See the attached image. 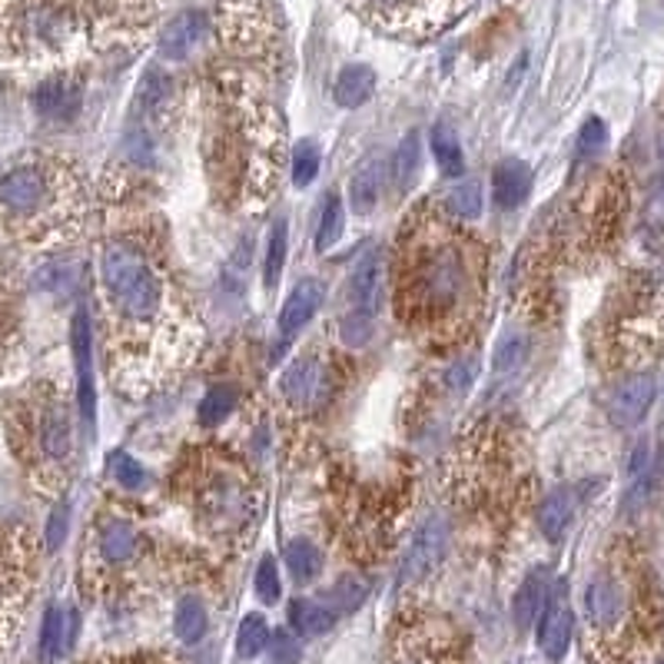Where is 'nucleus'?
Masks as SVG:
<instances>
[{
	"label": "nucleus",
	"instance_id": "obj_1",
	"mask_svg": "<svg viewBox=\"0 0 664 664\" xmlns=\"http://www.w3.org/2000/svg\"><path fill=\"white\" fill-rule=\"evenodd\" d=\"M100 319L121 392H153L193 356L196 325L186 302L163 266L130 240H114L100 253Z\"/></svg>",
	"mask_w": 664,
	"mask_h": 664
},
{
	"label": "nucleus",
	"instance_id": "obj_2",
	"mask_svg": "<svg viewBox=\"0 0 664 664\" xmlns=\"http://www.w3.org/2000/svg\"><path fill=\"white\" fill-rule=\"evenodd\" d=\"M485 253L449 219L412 230L399 256L396 306L405 325L453 340L482 309Z\"/></svg>",
	"mask_w": 664,
	"mask_h": 664
},
{
	"label": "nucleus",
	"instance_id": "obj_3",
	"mask_svg": "<svg viewBox=\"0 0 664 664\" xmlns=\"http://www.w3.org/2000/svg\"><path fill=\"white\" fill-rule=\"evenodd\" d=\"M87 209L83 176L57 157H31L0 173V237L21 247L67 243Z\"/></svg>",
	"mask_w": 664,
	"mask_h": 664
},
{
	"label": "nucleus",
	"instance_id": "obj_4",
	"mask_svg": "<svg viewBox=\"0 0 664 664\" xmlns=\"http://www.w3.org/2000/svg\"><path fill=\"white\" fill-rule=\"evenodd\" d=\"M654 634V605L628 559L608 562L585 588V644L598 664H631Z\"/></svg>",
	"mask_w": 664,
	"mask_h": 664
},
{
	"label": "nucleus",
	"instance_id": "obj_5",
	"mask_svg": "<svg viewBox=\"0 0 664 664\" xmlns=\"http://www.w3.org/2000/svg\"><path fill=\"white\" fill-rule=\"evenodd\" d=\"M8 432L18 459L41 485L64 482V466L73 453V419L54 382H31L27 392L11 402Z\"/></svg>",
	"mask_w": 664,
	"mask_h": 664
},
{
	"label": "nucleus",
	"instance_id": "obj_6",
	"mask_svg": "<svg viewBox=\"0 0 664 664\" xmlns=\"http://www.w3.org/2000/svg\"><path fill=\"white\" fill-rule=\"evenodd\" d=\"M190 505L196 522L209 535L237 541L243 531L253 528L260 515V492L240 462L209 459L206 466L193 469Z\"/></svg>",
	"mask_w": 664,
	"mask_h": 664
},
{
	"label": "nucleus",
	"instance_id": "obj_7",
	"mask_svg": "<svg viewBox=\"0 0 664 664\" xmlns=\"http://www.w3.org/2000/svg\"><path fill=\"white\" fill-rule=\"evenodd\" d=\"M147 556V538L127 515H100L83 556V588L87 595H100L130 575Z\"/></svg>",
	"mask_w": 664,
	"mask_h": 664
},
{
	"label": "nucleus",
	"instance_id": "obj_8",
	"mask_svg": "<svg viewBox=\"0 0 664 664\" xmlns=\"http://www.w3.org/2000/svg\"><path fill=\"white\" fill-rule=\"evenodd\" d=\"M34 588V551L24 531L0 528V654L21 634Z\"/></svg>",
	"mask_w": 664,
	"mask_h": 664
},
{
	"label": "nucleus",
	"instance_id": "obj_9",
	"mask_svg": "<svg viewBox=\"0 0 664 664\" xmlns=\"http://www.w3.org/2000/svg\"><path fill=\"white\" fill-rule=\"evenodd\" d=\"M386 664H466V654L449 625L412 615L399 625L386 651Z\"/></svg>",
	"mask_w": 664,
	"mask_h": 664
},
{
	"label": "nucleus",
	"instance_id": "obj_10",
	"mask_svg": "<svg viewBox=\"0 0 664 664\" xmlns=\"http://www.w3.org/2000/svg\"><path fill=\"white\" fill-rule=\"evenodd\" d=\"M350 4L379 31L428 34L449 24L466 8V0H350Z\"/></svg>",
	"mask_w": 664,
	"mask_h": 664
},
{
	"label": "nucleus",
	"instance_id": "obj_11",
	"mask_svg": "<svg viewBox=\"0 0 664 664\" xmlns=\"http://www.w3.org/2000/svg\"><path fill=\"white\" fill-rule=\"evenodd\" d=\"M446 548H449V525L442 522L438 515L425 518L415 528L412 545H409L405 559H402L399 585L402 588H419L428 579H435V572L442 569V559H446Z\"/></svg>",
	"mask_w": 664,
	"mask_h": 664
},
{
	"label": "nucleus",
	"instance_id": "obj_12",
	"mask_svg": "<svg viewBox=\"0 0 664 664\" xmlns=\"http://www.w3.org/2000/svg\"><path fill=\"white\" fill-rule=\"evenodd\" d=\"M575 634V615L569 605V588L565 582H559L556 588L548 592L541 615H538V648L548 661H562L569 654Z\"/></svg>",
	"mask_w": 664,
	"mask_h": 664
},
{
	"label": "nucleus",
	"instance_id": "obj_13",
	"mask_svg": "<svg viewBox=\"0 0 664 664\" xmlns=\"http://www.w3.org/2000/svg\"><path fill=\"white\" fill-rule=\"evenodd\" d=\"M386 302V260L379 250L366 253L353 276H350V309H353V319H363V322H373L379 316Z\"/></svg>",
	"mask_w": 664,
	"mask_h": 664
},
{
	"label": "nucleus",
	"instance_id": "obj_14",
	"mask_svg": "<svg viewBox=\"0 0 664 664\" xmlns=\"http://www.w3.org/2000/svg\"><path fill=\"white\" fill-rule=\"evenodd\" d=\"M70 350L77 363V379H80V415L87 428H93L96 419V389H93V332H90V312L77 309L73 325H70Z\"/></svg>",
	"mask_w": 664,
	"mask_h": 664
},
{
	"label": "nucleus",
	"instance_id": "obj_15",
	"mask_svg": "<svg viewBox=\"0 0 664 664\" xmlns=\"http://www.w3.org/2000/svg\"><path fill=\"white\" fill-rule=\"evenodd\" d=\"M654 396H657V379L651 373H634L625 382H618V389L611 392L608 415L618 425H638L654 405Z\"/></svg>",
	"mask_w": 664,
	"mask_h": 664
},
{
	"label": "nucleus",
	"instance_id": "obj_16",
	"mask_svg": "<svg viewBox=\"0 0 664 664\" xmlns=\"http://www.w3.org/2000/svg\"><path fill=\"white\" fill-rule=\"evenodd\" d=\"M203 37H206V14H199V11H183V14H176L167 27H163V34H160V57L163 60H186L199 44H203Z\"/></svg>",
	"mask_w": 664,
	"mask_h": 664
},
{
	"label": "nucleus",
	"instance_id": "obj_17",
	"mask_svg": "<svg viewBox=\"0 0 664 664\" xmlns=\"http://www.w3.org/2000/svg\"><path fill=\"white\" fill-rule=\"evenodd\" d=\"M279 389H283V396L293 405H302V409L316 405L319 396L325 392V369H322V363L309 359V356L289 363V369L279 376Z\"/></svg>",
	"mask_w": 664,
	"mask_h": 664
},
{
	"label": "nucleus",
	"instance_id": "obj_18",
	"mask_svg": "<svg viewBox=\"0 0 664 664\" xmlns=\"http://www.w3.org/2000/svg\"><path fill=\"white\" fill-rule=\"evenodd\" d=\"M322 299H325V286L319 279H302L289 299L283 302V312H279V336H296L302 325H309V319L322 309Z\"/></svg>",
	"mask_w": 664,
	"mask_h": 664
},
{
	"label": "nucleus",
	"instance_id": "obj_19",
	"mask_svg": "<svg viewBox=\"0 0 664 664\" xmlns=\"http://www.w3.org/2000/svg\"><path fill=\"white\" fill-rule=\"evenodd\" d=\"M531 190V170L522 160H502L492 170V199L499 209H515Z\"/></svg>",
	"mask_w": 664,
	"mask_h": 664
},
{
	"label": "nucleus",
	"instance_id": "obj_20",
	"mask_svg": "<svg viewBox=\"0 0 664 664\" xmlns=\"http://www.w3.org/2000/svg\"><path fill=\"white\" fill-rule=\"evenodd\" d=\"M34 106L44 121H70L80 106V90L67 77H50L47 83L37 87Z\"/></svg>",
	"mask_w": 664,
	"mask_h": 664
},
{
	"label": "nucleus",
	"instance_id": "obj_21",
	"mask_svg": "<svg viewBox=\"0 0 664 664\" xmlns=\"http://www.w3.org/2000/svg\"><path fill=\"white\" fill-rule=\"evenodd\" d=\"M575 505H579V499H575L572 489H556L551 495L541 499L535 518H538V528H541V535L548 541H562L565 538V531H569V525L575 518Z\"/></svg>",
	"mask_w": 664,
	"mask_h": 664
},
{
	"label": "nucleus",
	"instance_id": "obj_22",
	"mask_svg": "<svg viewBox=\"0 0 664 664\" xmlns=\"http://www.w3.org/2000/svg\"><path fill=\"white\" fill-rule=\"evenodd\" d=\"M73 625H77V615H64V608H57V605L47 608L44 628H41V661L44 664H54L70 648Z\"/></svg>",
	"mask_w": 664,
	"mask_h": 664
},
{
	"label": "nucleus",
	"instance_id": "obj_23",
	"mask_svg": "<svg viewBox=\"0 0 664 664\" xmlns=\"http://www.w3.org/2000/svg\"><path fill=\"white\" fill-rule=\"evenodd\" d=\"M376 90V73L363 64H353V67H343L340 77H336V87H332V96H336L340 106L346 110H356L363 106Z\"/></svg>",
	"mask_w": 664,
	"mask_h": 664
},
{
	"label": "nucleus",
	"instance_id": "obj_24",
	"mask_svg": "<svg viewBox=\"0 0 664 664\" xmlns=\"http://www.w3.org/2000/svg\"><path fill=\"white\" fill-rule=\"evenodd\" d=\"M382 186H386V163L382 160H373L366 163L356 176H353V186H350V199H353V209L359 216H369L382 196Z\"/></svg>",
	"mask_w": 664,
	"mask_h": 664
},
{
	"label": "nucleus",
	"instance_id": "obj_25",
	"mask_svg": "<svg viewBox=\"0 0 664 664\" xmlns=\"http://www.w3.org/2000/svg\"><path fill=\"white\" fill-rule=\"evenodd\" d=\"M289 625L302 634V638H319L325 631L336 628V611L319 605V602H306V598H296L289 605Z\"/></svg>",
	"mask_w": 664,
	"mask_h": 664
},
{
	"label": "nucleus",
	"instance_id": "obj_26",
	"mask_svg": "<svg viewBox=\"0 0 664 664\" xmlns=\"http://www.w3.org/2000/svg\"><path fill=\"white\" fill-rule=\"evenodd\" d=\"M545 598H548V582H545V572L538 569V572H531V575L522 582V588H518V595H515V625H518L522 631L535 625V618L541 615Z\"/></svg>",
	"mask_w": 664,
	"mask_h": 664
},
{
	"label": "nucleus",
	"instance_id": "obj_27",
	"mask_svg": "<svg viewBox=\"0 0 664 664\" xmlns=\"http://www.w3.org/2000/svg\"><path fill=\"white\" fill-rule=\"evenodd\" d=\"M432 153H435V163H438L442 176H462L466 173L462 144H459V137H456V130L449 124H438L432 130Z\"/></svg>",
	"mask_w": 664,
	"mask_h": 664
},
{
	"label": "nucleus",
	"instance_id": "obj_28",
	"mask_svg": "<svg viewBox=\"0 0 664 664\" xmlns=\"http://www.w3.org/2000/svg\"><path fill=\"white\" fill-rule=\"evenodd\" d=\"M206 625H209V618H206V605H203L199 598L186 595V598L176 602L173 631H176V638H180L183 644H196V641L206 634Z\"/></svg>",
	"mask_w": 664,
	"mask_h": 664
},
{
	"label": "nucleus",
	"instance_id": "obj_29",
	"mask_svg": "<svg viewBox=\"0 0 664 664\" xmlns=\"http://www.w3.org/2000/svg\"><path fill=\"white\" fill-rule=\"evenodd\" d=\"M286 569L296 582H312L322 572V551L309 538H296L286 545Z\"/></svg>",
	"mask_w": 664,
	"mask_h": 664
},
{
	"label": "nucleus",
	"instance_id": "obj_30",
	"mask_svg": "<svg viewBox=\"0 0 664 664\" xmlns=\"http://www.w3.org/2000/svg\"><path fill=\"white\" fill-rule=\"evenodd\" d=\"M343 224H346V209H343V199L332 193L322 206V216H319V233H316V250L325 253L336 247V240L343 237Z\"/></svg>",
	"mask_w": 664,
	"mask_h": 664
},
{
	"label": "nucleus",
	"instance_id": "obj_31",
	"mask_svg": "<svg viewBox=\"0 0 664 664\" xmlns=\"http://www.w3.org/2000/svg\"><path fill=\"white\" fill-rule=\"evenodd\" d=\"M419 163H422V144H419V134H405L396 157H392V173H396V183L402 190L412 186L415 173H419Z\"/></svg>",
	"mask_w": 664,
	"mask_h": 664
},
{
	"label": "nucleus",
	"instance_id": "obj_32",
	"mask_svg": "<svg viewBox=\"0 0 664 664\" xmlns=\"http://www.w3.org/2000/svg\"><path fill=\"white\" fill-rule=\"evenodd\" d=\"M14 336H18V296H14L8 276L0 273V359L8 356Z\"/></svg>",
	"mask_w": 664,
	"mask_h": 664
},
{
	"label": "nucleus",
	"instance_id": "obj_33",
	"mask_svg": "<svg viewBox=\"0 0 664 664\" xmlns=\"http://www.w3.org/2000/svg\"><path fill=\"white\" fill-rule=\"evenodd\" d=\"M270 625L263 615H247L243 625H240V634H237V651L240 657H256L270 648Z\"/></svg>",
	"mask_w": 664,
	"mask_h": 664
},
{
	"label": "nucleus",
	"instance_id": "obj_34",
	"mask_svg": "<svg viewBox=\"0 0 664 664\" xmlns=\"http://www.w3.org/2000/svg\"><path fill=\"white\" fill-rule=\"evenodd\" d=\"M237 405V392L230 386H213L203 399H199V422L203 425H219Z\"/></svg>",
	"mask_w": 664,
	"mask_h": 664
},
{
	"label": "nucleus",
	"instance_id": "obj_35",
	"mask_svg": "<svg viewBox=\"0 0 664 664\" xmlns=\"http://www.w3.org/2000/svg\"><path fill=\"white\" fill-rule=\"evenodd\" d=\"M286 243H289V233H286V219L273 227L270 233V250H266V266H263V279L266 286L273 289L283 276V266H286Z\"/></svg>",
	"mask_w": 664,
	"mask_h": 664
},
{
	"label": "nucleus",
	"instance_id": "obj_36",
	"mask_svg": "<svg viewBox=\"0 0 664 664\" xmlns=\"http://www.w3.org/2000/svg\"><path fill=\"white\" fill-rule=\"evenodd\" d=\"M110 466H114V479L124 492H140L147 485V469L127 456V453H114V459H110Z\"/></svg>",
	"mask_w": 664,
	"mask_h": 664
},
{
	"label": "nucleus",
	"instance_id": "obj_37",
	"mask_svg": "<svg viewBox=\"0 0 664 664\" xmlns=\"http://www.w3.org/2000/svg\"><path fill=\"white\" fill-rule=\"evenodd\" d=\"M319 167H322L319 147H316V144H299L296 153H293V183H296L299 190L309 186V183L319 176Z\"/></svg>",
	"mask_w": 664,
	"mask_h": 664
},
{
	"label": "nucleus",
	"instance_id": "obj_38",
	"mask_svg": "<svg viewBox=\"0 0 664 664\" xmlns=\"http://www.w3.org/2000/svg\"><path fill=\"white\" fill-rule=\"evenodd\" d=\"M366 582L363 579H356V575H346L336 588L329 592V598H332V611H353V608H359L363 605V598H366Z\"/></svg>",
	"mask_w": 664,
	"mask_h": 664
},
{
	"label": "nucleus",
	"instance_id": "obj_39",
	"mask_svg": "<svg viewBox=\"0 0 664 664\" xmlns=\"http://www.w3.org/2000/svg\"><path fill=\"white\" fill-rule=\"evenodd\" d=\"M449 209H453L456 216H462V219H476V216L482 213V193H479V183L469 180V183L456 186V190L449 193Z\"/></svg>",
	"mask_w": 664,
	"mask_h": 664
},
{
	"label": "nucleus",
	"instance_id": "obj_40",
	"mask_svg": "<svg viewBox=\"0 0 664 664\" xmlns=\"http://www.w3.org/2000/svg\"><path fill=\"white\" fill-rule=\"evenodd\" d=\"M528 356V340L525 336H505L495 346V373H512L525 363Z\"/></svg>",
	"mask_w": 664,
	"mask_h": 664
},
{
	"label": "nucleus",
	"instance_id": "obj_41",
	"mask_svg": "<svg viewBox=\"0 0 664 664\" xmlns=\"http://www.w3.org/2000/svg\"><path fill=\"white\" fill-rule=\"evenodd\" d=\"M256 598L263 605H276L279 595H283V585H279V572H276V562L273 559H263L260 569H256Z\"/></svg>",
	"mask_w": 664,
	"mask_h": 664
},
{
	"label": "nucleus",
	"instance_id": "obj_42",
	"mask_svg": "<svg viewBox=\"0 0 664 664\" xmlns=\"http://www.w3.org/2000/svg\"><path fill=\"white\" fill-rule=\"evenodd\" d=\"M83 664H180V661L160 651H130V654H96L87 657Z\"/></svg>",
	"mask_w": 664,
	"mask_h": 664
},
{
	"label": "nucleus",
	"instance_id": "obj_43",
	"mask_svg": "<svg viewBox=\"0 0 664 664\" xmlns=\"http://www.w3.org/2000/svg\"><path fill=\"white\" fill-rule=\"evenodd\" d=\"M605 144H608V127H605V121L588 117L585 127H582V134H579V150H582L585 157H592V153H598Z\"/></svg>",
	"mask_w": 664,
	"mask_h": 664
},
{
	"label": "nucleus",
	"instance_id": "obj_44",
	"mask_svg": "<svg viewBox=\"0 0 664 664\" xmlns=\"http://www.w3.org/2000/svg\"><path fill=\"white\" fill-rule=\"evenodd\" d=\"M67 525H70V502H60V505L54 508L50 522H47V535H44L47 551H57V548L64 545V538H67Z\"/></svg>",
	"mask_w": 664,
	"mask_h": 664
},
{
	"label": "nucleus",
	"instance_id": "obj_45",
	"mask_svg": "<svg viewBox=\"0 0 664 664\" xmlns=\"http://www.w3.org/2000/svg\"><path fill=\"white\" fill-rule=\"evenodd\" d=\"M476 376H479V366L472 363V359H466V363H456L453 369H449V386L456 389V392H466L472 382H476Z\"/></svg>",
	"mask_w": 664,
	"mask_h": 664
},
{
	"label": "nucleus",
	"instance_id": "obj_46",
	"mask_svg": "<svg viewBox=\"0 0 664 664\" xmlns=\"http://www.w3.org/2000/svg\"><path fill=\"white\" fill-rule=\"evenodd\" d=\"M270 641H273V638H270ZM273 651H276V661L293 664V661H296V641H293V634L279 631V634H276V641H273Z\"/></svg>",
	"mask_w": 664,
	"mask_h": 664
},
{
	"label": "nucleus",
	"instance_id": "obj_47",
	"mask_svg": "<svg viewBox=\"0 0 664 664\" xmlns=\"http://www.w3.org/2000/svg\"><path fill=\"white\" fill-rule=\"evenodd\" d=\"M657 147H661V157H664V134H661V140H657Z\"/></svg>",
	"mask_w": 664,
	"mask_h": 664
}]
</instances>
